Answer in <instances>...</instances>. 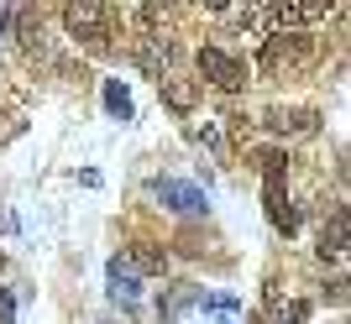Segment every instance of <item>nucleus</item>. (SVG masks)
<instances>
[{"mask_svg": "<svg viewBox=\"0 0 351 324\" xmlns=\"http://www.w3.org/2000/svg\"><path fill=\"white\" fill-rule=\"evenodd\" d=\"M194 68H199V79L215 89H226V94H236V89L247 84V63L236 58V53H226V47H199V58H194Z\"/></svg>", "mask_w": 351, "mask_h": 324, "instance_id": "f257e3e1", "label": "nucleus"}, {"mask_svg": "<svg viewBox=\"0 0 351 324\" xmlns=\"http://www.w3.org/2000/svg\"><path fill=\"white\" fill-rule=\"evenodd\" d=\"M63 21H69L73 37H84V42L100 47L105 37H110V21H116V11H110V5H63Z\"/></svg>", "mask_w": 351, "mask_h": 324, "instance_id": "f03ea898", "label": "nucleus"}, {"mask_svg": "<svg viewBox=\"0 0 351 324\" xmlns=\"http://www.w3.org/2000/svg\"><path fill=\"white\" fill-rule=\"evenodd\" d=\"M136 68L147 79H168L173 74V42L162 37V31H142L136 37Z\"/></svg>", "mask_w": 351, "mask_h": 324, "instance_id": "7ed1b4c3", "label": "nucleus"}, {"mask_svg": "<svg viewBox=\"0 0 351 324\" xmlns=\"http://www.w3.org/2000/svg\"><path fill=\"white\" fill-rule=\"evenodd\" d=\"M263 193H267V220L278 236H299V204L289 199V183L283 178H263Z\"/></svg>", "mask_w": 351, "mask_h": 324, "instance_id": "20e7f679", "label": "nucleus"}, {"mask_svg": "<svg viewBox=\"0 0 351 324\" xmlns=\"http://www.w3.org/2000/svg\"><path fill=\"white\" fill-rule=\"evenodd\" d=\"M152 193H158V204L162 209H173V215H205V193L194 189V183H178V178H158V183H152Z\"/></svg>", "mask_w": 351, "mask_h": 324, "instance_id": "39448f33", "label": "nucleus"}, {"mask_svg": "<svg viewBox=\"0 0 351 324\" xmlns=\"http://www.w3.org/2000/svg\"><path fill=\"white\" fill-rule=\"evenodd\" d=\"M189 141H194V147H205L210 157H226V152H231V136H226V120H220V116L189 120Z\"/></svg>", "mask_w": 351, "mask_h": 324, "instance_id": "423d86ee", "label": "nucleus"}, {"mask_svg": "<svg viewBox=\"0 0 351 324\" xmlns=\"http://www.w3.org/2000/svg\"><path fill=\"white\" fill-rule=\"evenodd\" d=\"M105 278H110V298H116V303H126V309H132L136 298H142V278H136L132 267H126V256H110Z\"/></svg>", "mask_w": 351, "mask_h": 324, "instance_id": "0eeeda50", "label": "nucleus"}, {"mask_svg": "<svg viewBox=\"0 0 351 324\" xmlns=\"http://www.w3.org/2000/svg\"><path fill=\"white\" fill-rule=\"evenodd\" d=\"M267 126L278 136H309L320 131V110H267Z\"/></svg>", "mask_w": 351, "mask_h": 324, "instance_id": "6e6552de", "label": "nucleus"}, {"mask_svg": "<svg viewBox=\"0 0 351 324\" xmlns=\"http://www.w3.org/2000/svg\"><path fill=\"white\" fill-rule=\"evenodd\" d=\"M126 267H132L136 278H162V272H168V251H162V246H147V241H136V246L126 251Z\"/></svg>", "mask_w": 351, "mask_h": 324, "instance_id": "1a4fd4ad", "label": "nucleus"}, {"mask_svg": "<svg viewBox=\"0 0 351 324\" xmlns=\"http://www.w3.org/2000/svg\"><path fill=\"white\" fill-rule=\"evenodd\" d=\"M210 21L215 27H236V31H263V5H215Z\"/></svg>", "mask_w": 351, "mask_h": 324, "instance_id": "9d476101", "label": "nucleus"}, {"mask_svg": "<svg viewBox=\"0 0 351 324\" xmlns=\"http://www.w3.org/2000/svg\"><path fill=\"white\" fill-rule=\"evenodd\" d=\"M320 256L325 262H346V209H336L325 220V236H320Z\"/></svg>", "mask_w": 351, "mask_h": 324, "instance_id": "9b49d317", "label": "nucleus"}, {"mask_svg": "<svg viewBox=\"0 0 351 324\" xmlns=\"http://www.w3.org/2000/svg\"><path fill=\"white\" fill-rule=\"evenodd\" d=\"M267 309H273V319H278V324H304L309 319L304 298H283L278 288H267Z\"/></svg>", "mask_w": 351, "mask_h": 324, "instance_id": "f8f14e48", "label": "nucleus"}, {"mask_svg": "<svg viewBox=\"0 0 351 324\" xmlns=\"http://www.w3.org/2000/svg\"><path fill=\"white\" fill-rule=\"evenodd\" d=\"M158 89H162V100L173 105L178 116H189V110H194V84H189V79L168 74V79H158Z\"/></svg>", "mask_w": 351, "mask_h": 324, "instance_id": "ddd939ff", "label": "nucleus"}, {"mask_svg": "<svg viewBox=\"0 0 351 324\" xmlns=\"http://www.w3.org/2000/svg\"><path fill=\"white\" fill-rule=\"evenodd\" d=\"M105 110H110V116H121V120H132V94H126V84H121V79H110V84H105Z\"/></svg>", "mask_w": 351, "mask_h": 324, "instance_id": "4468645a", "label": "nucleus"}, {"mask_svg": "<svg viewBox=\"0 0 351 324\" xmlns=\"http://www.w3.org/2000/svg\"><path fill=\"white\" fill-rule=\"evenodd\" d=\"M257 167H263V178H283L289 152H283V147H263V152H257Z\"/></svg>", "mask_w": 351, "mask_h": 324, "instance_id": "2eb2a0df", "label": "nucleus"}, {"mask_svg": "<svg viewBox=\"0 0 351 324\" xmlns=\"http://www.w3.org/2000/svg\"><path fill=\"white\" fill-rule=\"evenodd\" d=\"M0 324H16V293L0 288Z\"/></svg>", "mask_w": 351, "mask_h": 324, "instance_id": "dca6fc26", "label": "nucleus"}, {"mask_svg": "<svg viewBox=\"0 0 351 324\" xmlns=\"http://www.w3.org/2000/svg\"><path fill=\"white\" fill-rule=\"evenodd\" d=\"M257 324H263V319H257Z\"/></svg>", "mask_w": 351, "mask_h": 324, "instance_id": "f3484780", "label": "nucleus"}]
</instances>
